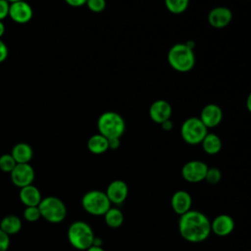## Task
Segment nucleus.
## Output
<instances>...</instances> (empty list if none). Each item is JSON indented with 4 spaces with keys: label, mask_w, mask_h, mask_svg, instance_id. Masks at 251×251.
Here are the masks:
<instances>
[{
    "label": "nucleus",
    "mask_w": 251,
    "mask_h": 251,
    "mask_svg": "<svg viewBox=\"0 0 251 251\" xmlns=\"http://www.w3.org/2000/svg\"><path fill=\"white\" fill-rule=\"evenodd\" d=\"M178 231L180 236L188 242H202L212 232L211 221L204 213L197 210H189L179 216Z\"/></svg>",
    "instance_id": "obj_1"
},
{
    "label": "nucleus",
    "mask_w": 251,
    "mask_h": 251,
    "mask_svg": "<svg viewBox=\"0 0 251 251\" xmlns=\"http://www.w3.org/2000/svg\"><path fill=\"white\" fill-rule=\"evenodd\" d=\"M67 236L70 244L77 250H87L95 237L92 227L83 221L73 222L68 228Z\"/></svg>",
    "instance_id": "obj_2"
},
{
    "label": "nucleus",
    "mask_w": 251,
    "mask_h": 251,
    "mask_svg": "<svg viewBox=\"0 0 251 251\" xmlns=\"http://www.w3.org/2000/svg\"><path fill=\"white\" fill-rule=\"evenodd\" d=\"M168 62L170 66L177 72H188L195 64L193 49L188 47L186 43H176L168 52Z\"/></svg>",
    "instance_id": "obj_3"
},
{
    "label": "nucleus",
    "mask_w": 251,
    "mask_h": 251,
    "mask_svg": "<svg viewBox=\"0 0 251 251\" xmlns=\"http://www.w3.org/2000/svg\"><path fill=\"white\" fill-rule=\"evenodd\" d=\"M97 127L100 134L106 138H121L126 129L123 117L113 111L104 112L97 121Z\"/></svg>",
    "instance_id": "obj_4"
},
{
    "label": "nucleus",
    "mask_w": 251,
    "mask_h": 251,
    "mask_svg": "<svg viewBox=\"0 0 251 251\" xmlns=\"http://www.w3.org/2000/svg\"><path fill=\"white\" fill-rule=\"evenodd\" d=\"M41 218L51 224L62 223L67 216V207L63 200L56 196L42 198L38 205Z\"/></svg>",
    "instance_id": "obj_5"
},
{
    "label": "nucleus",
    "mask_w": 251,
    "mask_h": 251,
    "mask_svg": "<svg viewBox=\"0 0 251 251\" xmlns=\"http://www.w3.org/2000/svg\"><path fill=\"white\" fill-rule=\"evenodd\" d=\"M83 210L92 216H104L111 208V202L106 193L101 190H89L81 198Z\"/></svg>",
    "instance_id": "obj_6"
},
{
    "label": "nucleus",
    "mask_w": 251,
    "mask_h": 251,
    "mask_svg": "<svg viewBox=\"0 0 251 251\" xmlns=\"http://www.w3.org/2000/svg\"><path fill=\"white\" fill-rule=\"evenodd\" d=\"M207 133L208 128L197 117L186 119L180 127V135L182 139L190 145L201 143Z\"/></svg>",
    "instance_id": "obj_7"
},
{
    "label": "nucleus",
    "mask_w": 251,
    "mask_h": 251,
    "mask_svg": "<svg viewBox=\"0 0 251 251\" xmlns=\"http://www.w3.org/2000/svg\"><path fill=\"white\" fill-rule=\"evenodd\" d=\"M208 168V165L202 161H188L181 168V176L187 182L197 183L205 179Z\"/></svg>",
    "instance_id": "obj_8"
},
{
    "label": "nucleus",
    "mask_w": 251,
    "mask_h": 251,
    "mask_svg": "<svg viewBox=\"0 0 251 251\" xmlns=\"http://www.w3.org/2000/svg\"><path fill=\"white\" fill-rule=\"evenodd\" d=\"M10 177L14 185L22 188L32 184L35 177V173L29 163L17 164L13 171L10 173Z\"/></svg>",
    "instance_id": "obj_9"
},
{
    "label": "nucleus",
    "mask_w": 251,
    "mask_h": 251,
    "mask_svg": "<svg viewBox=\"0 0 251 251\" xmlns=\"http://www.w3.org/2000/svg\"><path fill=\"white\" fill-rule=\"evenodd\" d=\"M32 16L33 10L25 0L10 3L9 17L13 22L20 25H24L30 22Z\"/></svg>",
    "instance_id": "obj_10"
},
{
    "label": "nucleus",
    "mask_w": 251,
    "mask_h": 251,
    "mask_svg": "<svg viewBox=\"0 0 251 251\" xmlns=\"http://www.w3.org/2000/svg\"><path fill=\"white\" fill-rule=\"evenodd\" d=\"M111 204H122L128 195V186L126 181L122 179H115L111 181L105 191Z\"/></svg>",
    "instance_id": "obj_11"
},
{
    "label": "nucleus",
    "mask_w": 251,
    "mask_h": 251,
    "mask_svg": "<svg viewBox=\"0 0 251 251\" xmlns=\"http://www.w3.org/2000/svg\"><path fill=\"white\" fill-rule=\"evenodd\" d=\"M172 116V106L166 100H156L149 108V117L156 123L161 125L162 123L170 120Z\"/></svg>",
    "instance_id": "obj_12"
},
{
    "label": "nucleus",
    "mask_w": 251,
    "mask_h": 251,
    "mask_svg": "<svg viewBox=\"0 0 251 251\" xmlns=\"http://www.w3.org/2000/svg\"><path fill=\"white\" fill-rule=\"evenodd\" d=\"M232 20V13L227 7L218 6L213 8L208 15L209 24L216 28L226 27Z\"/></svg>",
    "instance_id": "obj_13"
},
{
    "label": "nucleus",
    "mask_w": 251,
    "mask_h": 251,
    "mask_svg": "<svg viewBox=\"0 0 251 251\" xmlns=\"http://www.w3.org/2000/svg\"><path fill=\"white\" fill-rule=\"evenodd\" d=\"M234 221L232 217L226 214H221L211 222V231L218 236H226L234 229Z\"/></svg>",
    "instance_id": "obj_14"
},
{
    "label": "nucleus",
    "mask_w": 251,
    "mask_h": 251,
    "mask_svg": "<svg viewBox=\"0 0 251 251\" xmlns=\"http://www.w3.org/2000/svg\"><path fill=\"white\" fill-rule=\"evenodd\" d=\"M199 119L207 128L215 127L223 120V111L216 104H207L203 107Z\"/></svg>",
    "instance_id": "obj_15"
},
{
    "label": "nucleus",
    "mask_w": 251,
    "mask_h": 251,
    "mask_svg": "<svg viewBox=\"0 0 251 251\" xmlns=\"http://www.w3.org/2000/svg\"><path fill=\"white\" fill-rule=\"evenodd\" d=\"M192 198L191 195L185 190H177L176 191L171 199V206L173 211L181 216L191 210Z\"/></svg>",
    "instance_id": "obj_16"
},
{
    "label": "nucleus",
    "mask_w": 251,
    "mask_h": 251,
    "mask_svg": "<svg viewBox=\"0 0 251 251\" xmlns=\"http://www.w3.org/2000/svg\"><path fill=\"white\" fill-rule=\"evenodd\" d=\"M19 198L25 207L29 206H38L42 200L40 190L33 184L26 185L20 188Z\"/></svg>",
    "instance_id": "obj_17"
},
{
    "label": "nucleus",
    "mask_w": 251,
    "mask_h": 251,
    "mask_svg": "<svg viewBox=\"0 0 251 251\" xmlns=\"http://www.w3.org/2000/svg\"><path fill=\"white\" fill-rule=\"evenodd\" d=\"M11 155L17 164H26L29 163L32 159L33 150L29 144L25 142H20L13 147Z\"/></svg>",
    "instance_id": "obj_18"
},
{
    "label": "nucleus",
    "mask_w": 251,
    "mask_h": 251,
    "mask_svg": "<svg viewBox=\"0 0 251 251\" xmlns=\"http://www.w3.org/2000/svg\"><path fill=\"white\" fill-rule=\"evenodd\" d=\"M23 226L22 220L16 215H7L0 221V229L8 235L17 234Z\"/></svg>",
    "instance_id": "obj_19"
},
{
    "label": "nucleus",
    "mask_w": 251,
    "mask_h": 251,
    "mask_svg": "<svg viewBox=\"0 0 251 251\" xmlns=\"http://www.w3.org/2000/svg\"><path fill=\"white\" fill-rule=\"evenodd\" d=\"M87 148L92 154H95V155L103 154L109 149L108 138H106L100 133L93 134L87 140Z\"/></svg>",
    "instance_id": "obj_20"
},
{
    "label": "nucleus",
    "mask_w": 251,
    "mask_h": 251,
    "mask_svg": "<svg viewBox=\"0 0 251 251\" xmlns=\"http://www.w3.org/2000/svg\"><path fill=\"white\" fill-rule=\"evenodd\" d=\"M201 144L204 152L209 155H215L219 153L222 149L221 138L216 133H212V132H208L206 134Z\"/></svg>",
    "instance_id": "obj_21"
},
{
    "label": "nucleus",
    "mask_w": 251,
    "mask_h": 251,
    "mask_svg": "<svg viewBox=\"0 0 251 251\" xmlns=\"http://www.w3.org/2000/svg\"><path fill=\"white\" fill-rule=\"evenodd\" d=\"M125 217L123 212L117 207H111L104 215L106 225L111 228H118L124 223Z\"/></svg>",
    "instance_id": "obj_22"
},
{
    "label": "nucleus",
    "mask_w": 251,
    "mask_h": 251,
    "mask_svg": "<svg viewBox=\"0 0 251 251\" xmlns=\"http://www.w3.org/2000/svg\"><path fill=\"white\" fill-rule=\"evenodd\" d=\"M165 6L169 12L178 15L183 13L189 4V0H164Z\"/></svg>",
    "instance_id": "obj_23"
},
{
    "label": "nucleus",
    "mask_w": 251,
    "mask_h": 251,
    "mask_svg": "<svg viewBox=\"0 0 251 251\" xmlns=\"http://www.w3.org/2000/svg\"><path fill=\"white\" fill-rule=\"evenodd\" d=\"M17 163L11 154H3L0 156V170L10 174L16 167Z\"/></svg>",
    "instance_id": "obj_24"
},
{
    "label": "nucleus",
    "mask_w": 251,
    "mask_h": 251,
    "mask_svg": "<svg viewBox=\"0 0 251 251\" xmlns=\"http://www.w3.org/2000/svg\"><path fill=\"white\" fill-rule=\"evenodd\" d=\"M23 216H24V219L29 223L37 222L41 218V214H40L38 206L25 207L24 210Z\"/></svg>",
    "instance_id": "obj_25"
},
{
    "label": "nucleus",
    "mask_w": 251,
    "mask_h": 251,
    "mask_svg": "<svg viewBox=\"0 0 251 251\" xmlns=\"http://www.w3.org/2000/svg\"><path fill=\"white\" fill-rule=\"evenodd\" d=\"M222 179V173L218 168H208L205 179L210 184H217Z\"/></svg>",
    "instance_id": "obj_26"
},
{
    "label": "nucleus",
    "mask_w": 251,
    "mask_h": 251,
    "mask_svg": "<svg viewBox=\"0 0 251 251\" xmlns=\"http://www.w3.org/2000/svg\"><path fill=\"white\" fill-rule=\"evenodd\" d=\"M94 13H100L106 8V0H87L85 4Z\"/></svg>",
    "instance_id": "obj_27"
},
{
    "label": "nucleus",
    "mask_w": 251,
    "mask_h": 251,
    "mask_svg": "<svg viewBox=\"0 0 251 251\" xmlns=\"http://www.w3.org/2000/svg\"><path fill=\"white\" fill-rule=\"evenodd\" d=\"M10 235L0 229V251H8L10 247Z\"/></svg>",
    "instance_id": "obj_28"
},
{
    "label": "nucleus",
    "mask_w": 251,
    "mask_h": 251,
    "mask_svg": "<svg viewBox=\"0 0 251 251\" xmlns=\"http://www.w3.org/2000/svg\"><path fill=\"white\" fill-rule=\"evenodd\" d=\"M10 3L7 0H0V21L9 17Z\"/></svg>",
    "instance_id": "obj_29"
},
{
    "label": "nucleus",
    "mask_w": 251,
    "mask_h": 251,
    "mask_svg": "<svg viewBox=\"0 0 251 251\" xmlns=\"http://www.w3.org/2000/svg\"><path fill=\"white\" fill-rule=\"evenodd\" d=\"M9 55V49L6 43L0 38V63H3Z\"/></svg>",
    "instance_id": "obj_30"
},
{
    "label": "nucleus",
    "mask_w": 251,
    "mask_h": 251,
    "mask_svg": "<svg viewBox=\"0 0 251 251\" xmlns=\"http://www.w3.org/2000/svg\"><path fill=\"white\" fill-rule=\"evenodd\" d=\"M108 143H109V149L116 150L120 147L121 138H110L108 139Z\"/></svg>",
    "instance_id": "obj_31"
},
{
    "label": "nucleus",
    "mask_w": 251,
    "mask_h": 251,
    "mask_svg": "<svg viewBox=\"0 0 251 251\" xmlns=\"http://www.w3.org/2000/svg\"><path fill=\"white\" fill-rule=\"evenodd\" d=\"M65 2L71 7H81L86 4L87 0H65Z\"/></svg>",
    "instance_id": "obj_32"
},
{
    "label": "nucleus",
    "mask_w": 251,
    "mask_h": 251,
    "mask_svg": "<svg viewBox=\"0 0 251 251\" xmlns=\"http://www.w3.org/2000/svg\"><path fill=\"white\" fill-rule=\"evenodd\" d=\"M161 126H162V128H163L164 130H171V129L173 128L174 125H173V122H172L171 120H168V121L162 123V124H161Z\"/></svg>",
    "instance_id": "obj_33"
},
{
    "label": "nucleus",
    "mask_w": 251,
    "mask_h": 251,
    "mask_svg": "<svg viewBox=\"0 0 251 251\" xmlns=\"http://www.w3.org/2000/svg\"><path fill=\"white\" fill-rule=\"evenodd\" d=\"M85 251H105L104 249H103V247L102 246H95V245H92V246H90L87 250H85Z\"/></svg>",
    "instance_id": "obj_34"
},
{
    "label": "nucleus",
    "mask_w": 251,
    "mask_h": 251,
    "mask_svg": "<svg viewBox=\"0 0 251 251\" xmlns=\"http://www.w3.org/2000/svg\"><path fill=\"white\" fill-rule=\"evenodd\" d=\"M102 243H103V241H102V239L100 238V237H94V239H93V244L92 245H95V246H102Z\"/></svg>",
    "instance_id": "obj_35"
},
{
    "label": "nucleus",
    "mask_w": 251,
    "mask_h": 251,
    "mask_svg": "<svg viewBox=\"0 0 251 251\" xmlns=\"http://www.w3.org/2000/svg\"><path fill=\"white\" fill-rule=\"evenodd\" d=\"M246 107L248 109V111L251 113V92L249 93L248 97H247V100H246Z\"/></svg>",
    "instance_id": "obj_36"
},
{
    "label": "nucleus",
    "mask_w": 251,
    "mask_h": 251,
    "mask_svg": "<svg viewBox=\"0 0 251 251\" xmlns=\"http://www.w3.org/2000/svg\"><path fill=\"white\" fill-rule=\"evenodd\" d=\"M4 33H5V25H4L3 22L0 21V38L3 36Z\"/></svg>",
    "instance_id": "obj_37"
},
{
    "label": "nucleus",
    "mask_w": 251,
    "mask_h": 251,
    "mask_svg": "<svg viewBox=\"0 0 251 251\" xmlns=\"http://www.w3.org/2000/svg\"><path fill=\"white\" fill-rule=\"evenodd\" d=\"M9 3H14V2H18V1H24V0H7Z\"/></svg>",
    "instance_id": "obj_38"
}]
</instances>
